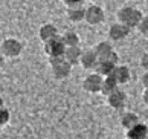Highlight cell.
I'll use <instances>...</instances> for the list:
<instances>
[{
	"label": "cell",
	"mask_w": 148,
	"mask_h": 139,
	"mask_svg": "<svg viewBox=\"0 0 148 139\" xmlns=\"http://www.w3.org/2000/svg\"><path fill=\"white\" fill-rule=\"evenodd\" d=\"M140 66L144 67L145 70H148V52H145L144 55H142V58H140Z\"/></svg>",
	"instance_id": "obj_23"
},
{
	"label": "cell",
	"mask_w": 148,
	"mask_h": 139,
	"mask_svg": "<svg viewBox=\"0 0 148 139\" xmlns=\"http://www.w3.org/2000/svg\"><path fill=\"white\" fill-rule=\"evenodd\" d=\"M130 75H131V74H130V69L127 67V66L118 64L116 67L113 69L112 75H108V76H113V78L118 81V84H125V83H128Z\"/></svg>",
	"instance_id": "obj_10"
},
{
	"label": "cell",
	"mask_w": 148,
	"mask_h": 139,
	"mask_svg": "<svg viewBox=\"0 0 148 139\" xmlns=\"http://www.w3.org/2000/svg\"><path fill=\"white\" fill-rule=\"evenodd\" d=\"M95 51L98 54V57H99V60H106L108 55L113 52V46H112V43H108V41H101L95 46Z\"/></svg>",
	"instance_id": "obj_18"
},
{
	"label": "cell",
	"mask_w": 148,
	"mask_h": 139,
	"mask_svg": "<svg viewBox=\"0 0 148 139\" xmlns=\"http://www.w3.org/2000/svg\"><path fill=\"white\" fill-rule=\"evenodd\" d=\"M102 83H104V76L99 74H90L89 76H86V80L83 83V87L86 92L89 93H99L101 92V87H102Z\"/></svg>",
	"instance_id": "obj_5"
},
{
	"label": "cell",
	"mask_w": 148,
	"mask_h": 139,
	"mask_svg": "<svg viewBox=\"0 0 148 139\" xmlns=\"http://www.w3.org/2000/svg\"><path fill=\"white\" fill-rule=\"evenodd\" d=\"M127 139H128V138H127Z\"/></svg>",
	"instance_id": "obj_27"
},
{
	"label": "cell",
	"mask_w": 148,
	"mask_h": 139,
	"mask_svg": "<svg viewBox=\"0 0 148 139\" xmlns=\"http://www.w3.org/2000/svg\"><path fill=\"white\" fill-rule=\"evenodd\" d=\"M21 51H23V46L15 38H6V40L2 41V54L5 57H9V58L18 57Z\"/></svg>",
	"instance_id": "obj_4"
},
{
	"label": "cell",
	"mask_w": 148,
	"mask_h": 139,
	"mask_svg": "<svg viewBox=\"0 0 148 139\" xmlns=\"http://www.w3.org/2000/svg\"><path fill=\"white\" fill-rule=\"evenodd\" d=\"M107 99H108V105H110L112 109L121 110V109H124L125 103H127V95H125L124 90L116 89L113 93H110V95L107 96Z\"/></svg>",
	"instance_id": "obj_8"
},
{
	"label": "cell",
	"mask_w": 148,
	"mask_h": 139,
	"mask_svg": "<svg viewBox=\"0 0 148 139\" xmlns=\"http://www.w3.org/2000/svg\"><path fill=\"white\" fill-rule=\"evenodd\" d=\"M51 66H52V74L57 80L67 78V76L70 75V72H72V64H70L64 57L51 58Z\"/></svg>",
	"instance_id": "obj_3"
},
{
	"label": "cell",
	"mask_w": 148,
	"mask_h": 139,
	"mask_svg": "<svg viewBox=\"0 0 148 139\" xmlns=\"http://www.w3.org/2000/svg\"><path fill=\"white\" fill-rule=\"evenodd\" d=\"M93 2H101V0H93Z\"/></svg>",
	"instance_id": "obj_26"
},
{
	"label": "cell",
	"mask_w": 148,
	"mask_h": 139,
	"mask_svg": "<svg viewBox=\"0 0 148 139\" xmlns=\"http://www.w3.org/2000/svg\"><path fill=\"white\" fill-rule=\"evenodd\" d=\"M138 31L142 35H148V15H144L138 25Z\"/></svg>",
	"instance_id": "obj_20"
},
{
	"label": "cell",
	"mask_w": 148,
	"mask_h": 139,
	"mask_svg": "<svg viewBox=\"0 0 148 139\" xmlns=\"http://www.w3.org/2000/svg\"><path fill=\"white\" fill-rule=\"evenodd\" d=\"M63 40L66 43V46L70 47V46H79V37L76 32H72V31H69V32H66V34L63 35Z\"/></svg>",
	"instance_id": "obj_19"
},
{
	"label": "cell",
	"mask_w": 148,
	"mask_h": 139,
	"mask_svg": "<svg viewBox=\"0 0 148 139\" xmlns=\"http://www.w3.org/2000/svg\"><path fill=\"white\" fill-rule=\"evenodd\" d=\"M38 35H40V40H41L43 43H46V41H49V40H52V38L58 37V29H57L53 25L46 23V25H43V26L40 28Z\"/></svg>",
	"instance_id": "obj_12"
},
{
	"label": "cell",
	"mask_w": 148,
	"mask_h": 139,
	"mask_svg": "<svg viewBox=\"0 0 148 139\" xmlns=\"http://www.w3.org/2000/svg\"><path fill=\"white\" fill-rule=\"evenodd\" d=\"M118 86H119L118 81L114 80L113 76H106V78H104V83H102V87H101V93L108 96L110 93H113L114 90H116Z\"/></svg>",
	"instance_id": "obj_17"
},
{
	"label": "cell",
	"mask_w": 148,
	"mask_h": 139,
	"mask_svg": "<svg viewBox=\"0 0 148 139\" xmlns=\"http://www.w3.org/2000/svg\"><path fill=\"white\" fill-rule=\"evenodd\" d=\"M63 2L67 5V8H72V6H79L83 3V0H63Z\"/></svg>",
	"instance_id": "obj_22"
},
{
	"label": "cell",
	"mask_w": 148,
	"mask_h": 139,
	"mask_svg": "<svg viewBox=\"0 0 148 139\" xmlns=\"http://www.w3.org/2000/svg\"><path fill=\"white\" fill-rule=\"evenodd\" d=\"M67 17L70 21H75V23H79V21L86 20V9L79 6H72L67 8Z\"/></svg>",
	"instance_id": "obj_15"
},
{
	"label": "cell",
	"mask_w": 148,
	"mask_h": 139,
	"mask_svg": "<svg viewBox=\"0 0 148 139\" xmlns=\"http://www.w3.org/2000/svg\"><path fill=\"white\" fill-rule=\"evenodd\" d=\"M142 98H144V103L148 105V87H145V90H144V95H142Z\"/></svg>",
	"instance_id": "obj_25"
},
{
	"label": "cell",
	"mask_w": 148,
	"mask_h": 139,
	"mask_svg": "<svg viewBox=\"0 0 148 139\" xmlns=\"http://www.w3.org/2000/svg\"><path fill=\"white\" fill-rule=\"evenodd\" d=\"M84 51H81L79 46H70L66 49V54H64V58L69 61L70 64H78L81 61V55H83Z\"/></svg>",
	"instance_id": "obj_13"
},
{
	"label": "cell",
	"mask_w": 148,
	"mask_h": 139,
	"mask_svg": "<svg viewBox=\"0 0 148 139\" xmlns=\"http://www.w3.org/2000/svg\"><path fill=\"white\" fill-rule=\"evenodd\" d=\"M139 116L133 113V112H127V113H124L122 115V118H121V125L124 127L125 130H128L131 129V127H134L136 124H139Z\"/></svg>",
	"instance_id": "obj_16"
},
{
	"label": "cell",
	"mask_w": 148,
	"mask_h": 139,
	"mask_svg": "<svg viewBox=\"0 0 148 139\" xmlns=\"http://www.w3.org/2000/svg\"><path fill=\"white\" fill-rule=\"evenodd\" d=\"M114 67H116V66H114L113 63H110V61H107V60H99L93 70H95L96 74H99V75H102L104 78H106V76L112 75V72H113Z\"/></svg>",
	"instance_id": "obj_14"
},
{
	"label": "cell",
	"mask_w": 148,
	"mask_h": 139,
	"mask_svg": "<svg viewBox=\"0 0 148 139\" xmlns=\"http://www.w3.org/2000/svg\"><path fill=\"white\" fill-rule=\"evenodd\" d=\"M66 43L63 40V35H58L55 38H52V40H49L45 43V52L47 54L49 58H61L64 57L66 54Z\"/></svg>",
	"instance_id": "obj_2"
},
{
	"label": "cell",
	"mask_w": 148,
	"mask_h": 139,
	"mask_svg": "<svg viewBox=\"0 0 148 139\" xmlns=\"http://www.w3.org/2000/svg\"><path fill=\"white\" fill-rule=\"evenodd\" d=\"M142 17H144V14H142L139 9L133 8V6H122L118 11V20L121 21V23L127 25L130 29L138 28Z\"/></svg>",
	"instance_id": "obj_1"
},
{
	"label": "cell",
	"mask_w": 148,
	"mask_h": 139,
	"mask_svg": "<svg viewBox=\"0 0 148 139\" xmlns=\"http://www.w3.org/2000/svg\"><path fill=\"white\" fill-rule=\"evenodd\" d=\"M140 81H142V84H144V87H148V70H145V74L142 75Z\"/></svg>",
	"instance_id": "obj_24"
},
{
	"label": "cell",
	"mask_w": 148,
	"mask_h": 139,
	"mask_svg": "<svg viewBox=\"0 0 148 139\" xmlns=\"http://www.w3.org/2000/svg\"><path fill=\"white\" fill-rule=\"evenodd\" d=\"M99 61V57L95 49H89V51H84L83 55H81V61L79 64L83 66L84 69H95V66Z\"/></svg>",
	"instance_id": "obj_9"
},
{
	"label": "cell",
	"mask_w": 148,
	"mask_h": 139,
	"mask_svg": "<svg viewBox=\"0 0 148 139\" xmlns=\"http://www.w3.org/2000/svg\"><path fill=\"white\" fill-rule=\"evenodd\" d=\"M104 20V9L98 5H90L86 8V21L89 25H99Z\"/></svg>",
	"instance_id": "obj_7"
},
{
	"label": "cell",
	"mask_w": 148,
	"mask_h": 139,
	"mask_svg": "<svg viewBox=\"0 0 148 139\" xmlns=\"http://www.w3.org/2000/svg\"><path fill=\"white\" fill-rule=\"evenodd\" d=\"M125 131H127L128 139H147L148 136V127L145 124H142V122L136 124L134 127H131V129L125 130Z\"/></svg>",
	"instance_id": "obj_11"
},
{
	"label": "cell",
	"mask_w": 148,
	"mask_h": 139,
	"mask_svg": "<svg viewBox=\"0 0 148 139\" xmlns=\"http://www.w3.org/2000/svg\"><path fill=\"white\" fill-rule=\"evenodd\" d=\"M8 122H9V110L2 107V110H0V125H6Z\"/></svg>",
	"instance_id": "obj_21"
},
{
	"label": "cell",
	"mask_w": 148,
	"mask_h": 139,
	"mask_svg": "<svg viewBox=\"0 0 148 139\" xmlns=\"http://www.w3.org/2000/svg\"><path fill=\"white\" fill-rule=\"evenodd\" d=\"M130 34V28L127 25L121 23H113L110 26V29H108V38H110L112 41H122L124 38H127Z\"/></svg>",
	"instance_id": "obj_6"
}]
</instances>
